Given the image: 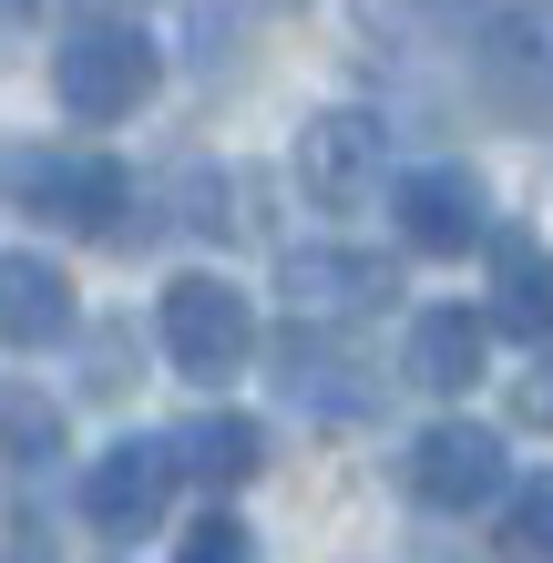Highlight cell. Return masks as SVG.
<instances>
[{
    "mask_svg": "<svg viewBox=\"0 0 553 563\" xmlns=\"http://www.w3.org/2000/svg\"><path fill=\"white\" fill-rule=\"evenodd\" d=\"M175 451H185V472L206 482V492H236V482H256V461H267V441H256V420H246V410H206V420H185V430H175Z\"/></svg>",
    "mask_w": 553,
    "mask_h": 563,
    "instance_id": "7c38bea8",
    "label": "cell"
},
{
    "mask_svg": "<svg viewBox=\"0 0 553 563\" xmlns=\"http://www.w3.org/2000/svg\"><path fill=\"white\" fill-rule=\"evenodd\" d=\"M389 297V267L379 256H349V246H298L287 256V318L329 328V318H360Z\"/></svg>",
    "mask_w": 553,
    "mask_h": 563,
    "instance_id": "ba28073f",
    "label": "cell"
},
{
    "mask_svg": "<svg viewBox=\"0 0 553 563\" xmlns=\"http://www.w3.org/2000/svg\"><path fill=\"white\" fill-rule=\"evenodd\" d=\"M410 492L431 512H482L502 492V441L482 420H441V430H420L410 441Z\"/></svg>",
    "mask_w": 553,
    "mask_h": 563,
    "instance_id": "8992f818",
    "label": "cell"
},
{
    "mask_svg": "<svg viewBox=\"0 0 553 563\" xmlns=\"http://www.w3.org/2000/svg\"><path fill=\"white\" fill-rule=\"evenodd\" d=\"M175 563H256V543H246V522H236V512H206V522L175 543Z\"/></svg>",
    "mask_w": 553,
    "mask_h": 563,
    "instance_id": "e0dca14e",
    "label": "cell"
},
{
    "mask_svg": "<svg viewBox=\"0 0 553 563\" xmlns=\"http://www.w3.org/2000/svg\"><path fill=\"white\" fill-rule=\"evenodd\" d=\"M175 482H185V451L175 441H113L82 472V522H92V533H113V543H134V533L165 522Z\"/></svg>",
    "mask_w": 553,
    "mask_h": 563,
    "instance_id": "3957f363",
    "label": "cell"
},
{
    "mask_svg": "<svg viewBox=\"0 0 553 563\" xmlns=\"http://www.w3.org/2000/svg\"><path fill=\"white\" fill-rule=\"evenodd\" d=\"M11 195H21L31 216L73 225V236H113L134 175H123L113 154H11Z\"/></svg>",
    "mask_w": 553,
    "mask_h": 563,
    "instance_id": "277c9868",
    "label": "cell"
},
{
    "mask_svg": "<svg viewBox=\"0 0 553 563\" xmlns=\"http://www.w3.org/2000/svg\"><path fill=\"white\" fill-rule=\"evenodd\" d=\"M502 563H553V472L512 492V512H502Z\"/></svg>",
    "mask_w": 553,
    "mask_h": 563,
    "instance_id": "9a60e30c",
    "label": "cell"
},
{
    "mask_svg": "<svg viewBox=\"0 0 553 563\" xmlns=\"http://www.w3.org/2000/svg\"><path fill=\"white\" fill-rule=\"evenodd\" d=\"M11 563H52V533H42L31 503H11Z\"/></svg>",
    "mask_w": 553,
    "mask_h": 563,
    "instance_id": "ac0fdd59",
    "label": "cell"
},
{
    "mask_svg": "<svg viewBox=\"0 0 553 563\" xmlns=\"http://www.w3.org/2000/svg\"><path fill=\"white\" fill-rule=\"evenodd\" d=\"M493 328L502 339H553V256L533 236H493Z\"/></svg>",
    "mask_w": 553,
    "mask_h": 563,
    "instance_id": "8fae6325",
    "label": "cell"
},
{
    "mask_svg": "<svg viewBox=\"0 0 553 563\" xmlns=\"http://www.w3.org/2000/svg\"><path fill=\"white\" fill-rule=\"evenodd\" d=\"M277 389H287L298 410H329V420H360V410H369V389H360V379H339L329 339H287V358H277Z\"/></svg>",
    "mask_w": 553,
    "mask_h": 563,
    "instance_id": "4fadbf2b",
    "label": "cell"
},
{
    "mask_svg": "<svg viewBox=\"0 0 553 563\" xmlns=\"http://www.w3.org/2000/svg\"><path fill=\"white\" fill-rule=\"evenodd\" d=\"M493 73H502V82H523L533 103L553 92V0H523V11L493 31Z\"/></svg>",
    "mask_w": 553,
    "mask_h": 563,
    "instance_id": "5bb4252c",
    "label": "cell"
},
{
    "mask_svg": "<svg viewBox=\"0 0 553 563\" xmlns=\"http://www.w3.org/2000/svg\"><path fill=\"white\" fill-rule=\"evenodd\" d=\"M379 185V113H308L298 123V195L308 206H329V216H349L360 195Z\"/></svg>",
    "mask_w": 553,
    "mask_h": 563,
    "instance_id": "5b68a950",
    "label": "cell"
},
{
    "mask_svg": "<svg viewBox=\"0 0 553 563\" xmlns=\"http://www.w3.org/2000/svg\"><path fill=\"white\" fill-rule=\"evenodd\" d=\"M154 328H165V358L195 389H225L256 358V308H246V287H225V277H175Z\"/></svg>",
    "mask_w": 553,
    "mask_h": 563,
    "instance_id": "7a4b0ae2",
    "label": "cell"
},
{
    "mask_svg": "<svg viewBox=\"0 0 553 563\" xmlns=\"http://www.w3.org/2000/svg\"><path fill=\"white\" fill-rule=\"evenodd\" d=\"M0 328H11V349H52L73 328V287H62L52 256H31V246L0 256Z\"/></svg>",
    "mask_w": 553,
    "mask_h": 563,
    "instance_id": "30bf717a",
    "label": "cell"
},
{
    "mask_svg": "<svg viewBox=\"0 0 553 563\" xmlns=\"http://www.w3.org/2000/svg\"><path fill=\"white\" fill-rule=\"evenodd\" d=\"M154 42L134 21H73L62 31V52H52V92H62V113L73 123H123L154 92Z\"/></svg>",
    "mask_w": 553,
    "mask_h": 563,
    "instance_id": "6da1fadb",
    "label": "cell"
},
{
    "mask_svg": "<svg viewBox=\"0 0 553 563\" xmlns=\"http://www.w3.org/2000/svg\"><path fill=\"white\" fill-rule=\"evenodd\" d=\"M52 451H62V420L42 410V389H11V472H31Z\"/></svg>",
    "mask_w": 553,
    "mask_h": 563,
    "instance_id": "2e32d148",
    "label": "cell"
},
{
    "mask_svg": "<svg viewBox=\"0 0 553 563\" xmlns=\"http://www.w3.org/2000/svg\"><path fill=\"white\" fill-rule=\"evenodd\" d=\"M482 358H493V318L482 308H420L410 318V379L431 389V400H462L482 379Z\"/></svg>",
    "mask_w": 553,
    "mask_h": 563,
    "instance_id": "9c48e42d",
    "label": "cell"
},
{
    "mask_svg": "<svg viewBox=\"0 0 553 563\" xmlns=\"http://www.w3.org/2000/svg\"><path fill=\"white\" fill-rule=\"evenodd\" d=\"M389 216H400V246H410V256H462V246L493 236V216H482V185L462 175V164H420V175H400Z\"/></svg>",
    "mask_w": 553,
    "mask_h": 563,
    "instance_id": "52a82bcc",
    "label": "cell"
}]
</instances>
